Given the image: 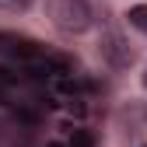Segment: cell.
Returning <instances> with one entry per match:
<instances>
[{
    "label": "cell",
    "mask_w": 147,
    "mask_h": 147,
    "mask_svg": "<svg viewBox=\"0 0 147 147\" xmlns=\"http://www.w3.org/2000/svg\"><path fill=\"white\" fill-rule=\"evenodd\" d=\"M140 116H144V119H147V102H144V105H140Z\"/></svg>",
    "instance_id": "6"
},
{
    "label": "cell",
    "mask_w": 147,
    "mask_h": 147,
    "mask_svg": "<svg viewBox=\"0 0 147 147\" xmlns=\"http://www.w3.org/2000/svg\"><path fill=\"white\" fill-rule=\"evenodd\" d=\"M0 102H4V84H0Z\"/></svg>",
    "instance_id": "7"
},
{
    "label": "cell",
    "mask_w": 147,
    "mask_h": 147,
    "mask_svg": "<svg viewBox=\"0 0 147 147\" xmlns=\"http://www.w3.org/2000/svg\"><path fill=\"white\" fill-rule=\"evenodd\" d=\"M46 18L63 35H84L95 25V11L88 0H46Z\"/></svg>",
    "instance_id": "1"
},
{
    "label": "cell",
    "mask_w": 147,
    "mask_h": 147,
    "mask_svg": "<svg viewBox=\"0 0 147 147\" xmlns=\"http://www.w3.org/2000/svg\"><path fill=\"white\" fill-rule=\"evenodd\" d=\"M70 147H98V137L95 133H91V130H84V126H81V130H74L70 133V140H67Z\"/></svg>",
    "instance_id": "4"
},
{
    "label": "cell",
    "mask_w": 147,
    "mask_h": 147,
    "mask_svg": "<svg viewBox=\"0 0 147 147\" xmlns=\"http://www.w3.org/2000/svg\"><path fill=\"white\" fill-rule=\"evenodd\" d=\"M140 147H147V144H140Z\"/></svg>",
    "instance_id": "8"
},
{
    "label": "cell",
    "mask_w": 147,
    "mask_h": 147,
    "mask_svg": "<svg viewBox=\"0 0 147 147\" xmlns=\"http://www.w3.org/2000/svg\"><path fill=\"white\" fill-rule=\"evenodd\" d=\"M126 25L133 32H140V35H147V4H133L126 11Z\"/></svg>",
    "instance_id": "3"
},
{
    "label": "cell",
    "mask_w": 147,
    "mask_h": 147,
    "mask_svg": "<svg viewBox=\"0 0 147 147\" xmlns=\"http://www.w3.org/2000/svg\"><path fill=\"white\" fill-rule=\"evenodd\" d=\"M140 84H144V91H147V70H144V74H140Z\"/></svg>",
    "instance_id": "5"
},
{
    "label": "cell",
    "mask_w": 147,
    "mask_h": 147,
    "mask_svg": "<svg viewBox=\"0 0 147 147\" xmlns=\"http://www.w3.org/2000/svg\"><path fill=\"white\" fill-rule=\"evenodd\" d=\"M98 56L112 67V70H130L137 63V49L130 46V39H126L123 32L109 28V32L98 35Z\"/></svg>",
    "instance_id": "2"
}]
</instances>
